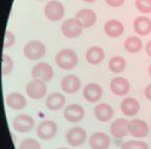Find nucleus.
Returning a JSON list of instances; mask_svg holds the SVG:
<instances>
[{
  "label": "nucleus",
  "instance_id": "nucleus-1",
  "mask_svg": "<svg viewBox=\"0 0 151 149\" xmlns=\"http://www.w3.org/2000/svg\"><path fill=\"white\" fill-rule=\"evenodd\" d=\"M56 64L58 67L63 70H71L78 65V55L73 49H61L57 52L55 57Z\"/></svg>",
  "mask_w": 151,
  "mask_h": 149
},
{
  "label": "nucleus",
  "instance_id": "nucleus-21",
  "mask_svg": "<svg viewBox=\"0 0 151 149\" xmlns=\"http://www.w3.org/2000/svg\"><path fill=\"white\" fill-rule=\"evenodd\" d=\"M5 102H6V105L9 109H12V110L15 111L22 110L27 104V101H26L25 97L21 93H18V92L9 93L6 96Z\"/></svg>",
  "mask_w": 151,
  "mask_h": 149
},
{
  "label": "nucleus",
  "instance_id": "nucleus-37",
  "mask_svg": "<svg viewBox=\"0 0 151 149\" xmlns=\"http://www.w3.org/2000/svg\"><path fill=\"white\" fill-rule=\"evenodd\" d=\"M57 149H69V148H66V147H60V148H57Z\"/></svg>",
  "mask_w": 151,
  "mask_h": 149
},
{
  "label": "nucleus",
  "instance_id": "nucleus-4",
  "mask_svg": "<svg viewBox=\"0 0 151 149\" xmlns=\"http://www.w3.org/2000/svg\"><path fill=\"white\" fill-rule=\"evenodd\" d=\"M25 91L29 98L39 100V99L45 97L47 93V87L45 82L40 79H33L26 84Z\"/></svg>",
  "mask_w": 151,
  "mask_h": 149
},
{
  "label": "nucleus",
  "instance_id": "nucleus-15",
  "mask_svg": "<svg viewBox=\"0 0 151 149\" xmlns=\"http://www.w3.org/2000/svg\"><path fill=\"white\" fill-rule=\"evenodd\" d=\"M110 133L116 139L125 138L129 133V121L124 118L114 120L110 126Z\"/></svg>",
  "mask_w": 151,
  "mask_h": 149
},
{
  "label": "nucleus",
  "instance_id": "nucleus-9",
  "mask_svg": "<svg viewBox=\"0 0 151 149\" xmlns=\"http://www.w3.org/2000/svg\"><path fill=\"white\" fill-rule=\"evenodd\" d=\"M35 126V120L33 117L26 114H20L13 120V128L18 133H28Z\"/></svg>",
  "mask_w": 151,
  "mask_h": 149
},
{
  "label": "nucleus",
  "instance_id": "nucleus-20",
  "mask_svg": "<svg viewBox=\"0 0 151 149\" xmlns=\"http://www.w3.org/2000/svg\"><path fill=\"white\" fill-rule=\"evenodd\" d=\"M66 99L65 96L63 94L59 93V92H52L50 95L47 96L46 100H45V104L46 107L50 111H59L63 109L65 105Z\"/></svg>",
  "mask_w": 151,
  "mask_h": 149
},
{
  "label": "nucleus",
  "instance_id": "nucleus-38",
  "mask_svg": "<svg viewBox=\"0 0 151 149\" xmlns=\"http://www.w3.org/2000/svg\"><path fill=\"white\" fill-rule=\"evenodd\" d=\"M38 1H43V0H38Z\"/></svg>",
  "mask_w": 151,
  "mask_h": 149
},
{
  "label": "nucleus",
  "instance_id": "nucleus-13",
  "mask_svg": "<svg viewBox=\"0 0 151 149\" xmlns=\"http://www.w3.org/2000/svg\"><path fill=\"white\" fill-rule=\"evenodd\" d=\"M83 28H89L97 22V14L90 9H80L75 17Z\"/></svg>",
  "mask_w": 151,
  "mask_h": 149
},
{
  "label": "nucleus",
  "instance_id": "nucleus-26",
  "mask_svg": "<svg viewBox=\"0 0 151 149\" xmlns=\"http://www.w3.org/2000/svg\"><path fill=\"white\" fill-rule=\"evenodd\" d=\"M109 70L112 73H121L125 70L126 68V60L123 56H112L109 60L108 63Z\"/></svg>",
  "mask_w": 151,
  "mask_h": 149
},
{
  "label": "nucleus",
  "instance_id": "nucleus-25",
  "mask_svg": "<svg viewBox=\"0 0 151 149\" xmlns=\"http://www.w3.org/2000/svg\"><path fill=\"white\" fill-rule=\"evenodd\" d=\"M124 48L129 53H137L143 49V42L139 37L131 35L124 41Z\"/></svg>",
  "mask_w": 151,
  "mask_h": 149
},
{
  "label": "nucleus",
  "instance_id": "nucleus-5",
  "mask_svg": "<svg viewBox=\"0 0 151 149\" xmlns=\"http://www.w3.org/2000/svg\"><path fill=\"white\" fill-rule=\"evenodd\" d=\"M66 142L68 143L70 146L73 147H78L83 145L86 142L87 139V133L83 127L80 126H76V127L70 128L65 136Z\"/></svg>",
  "mask_w": 151,
  "mask_h": 149
},
{
  "label": "nucleus",
  "instance_id": "nucleus-29",
  "mask_svg": "<svg viewBox=\"0 0 151 149\" xmlns=\"http://www.w3.org/2000/svg\"><path fill=\"white\" fill-rule=\"evenodd\" d=\"M135 7L142 14H150L151 0H135Z\"/></svg>",
  "mask_w": 151,
  "mask_h": 149
},
{
  "label": "nucleus",
  "instance_id": "nucleus-3",
  "mask_svg": "<svg viewBox=\"0 0 151 149\" xmlns=\"http://www.w3.org/2000/svg\"><path fill=\"white\" fill-rule=\"evenodd\" d=\"M64 14H65V9L61 1L50 0L44 6V15L50 21H59L64 17Z\"/></svg>",
  "mask_w": 151,
  "mask_h": 149
},
{
  "label": "nucleus",
  "instance_id": "nucleus-30",
  "mask_svg": "<svg viewBox=\"0 0 151 149\" xmlns=\"http://www.w3.org/2000/svg\"><path fill=\"white\" fill-rule=\"evenodd\" d=\"M18 149H41V145L35 139L27 138V139H25V140H23L20 143Z\"/></svg>",
  "mask_w": 151,
  "mask_h": 149
},
{
  "label": "nucleus",
  "instance_id": "nucleus-18",
  "mask_svg": "<svg viewBox=\"0 0 151 149\" xmlns=\"http://www.w3.org/2000/svg\"><path fill=\"white\" fill-rule=\"evenodd\" d=\"M141 105L137 99L133 97H126L121 102V111L125 116L133 117L139 113Z\"/></svg>",
  "mask_w": 151,
  "mask_h": 149
},
{
  "label": "nucleus",
  "instance_id": "nucleus-10",
  "mask_svg": "<svg viewBox=\"0 0 151 149\" xmlns=\"http://www.w3.org/2000/svg\"><path fill=\"white\" fill-rule=\"evenodd\" d=\"M63 116L66 121L70 122V123H77V122L83 120L85 116V111L80 104L71 103L64 109Z\"/></svg>",
  "mask_w": 151,
  "mask_h": 149
},
{
  "label": "nucleus",
  "instance_id": "nucleus-22",
  "mask_svg": "<svg viewBox=\"0 0 151 149\" xmlns=\"http://www.w3.org/2000/svg\"><path fill=\"white\" fill-rule=\"evenodd\" d=\"M133 31L141 37H146L151 33V20L148 17H137L133 21Z\"/></svg>",
  "mask_w": 151,
  "mask_h": 149
},
{
  "label": "nucleus",
  "instance_id": "nucleus-19",
  "mask_svg": "<svg viewBox=\"0 0 151 149\" xmlns=\"http://www.w3.org/2000/svg\"><path fill=\"white\" fill-rule=\"evenodd\" d=\"M104 31L110 38H119L124 33V25L118 19H110L104 24Z\"/></svg>",
  "mask_w": 151,
  "mask_h": 149
},
{
  "label": "nucleus",
  "instance_id": "nucleus-7",
  "mask_svg": "<svg viewBox=\"0 0 151 149\" xmlns=\"http://www.w3.org/2000/svg\"><path fill=\"white\" fill-rule=\"evenodd\" d=\"M61 31L65 38L68 39H75L81 35L83 31V27L76 18L67 19L62 23Z\"/></svg>",
  "mask_w": 151,
  "mask_h": 149
},
{
  "label": "nucleus",
  "instance_id": "nucleus-27",
  "mask_svg": "<svg viewBox=\"0 0 151 149\" xmlns=\"http://www.w3.org/2000/svg\"><path fill=\"white\" fill-rule=\"evenodd\" d=\"M14 68V61L7 54H3L2 55V75L3 76H7L9 73L13 71Z\"/></svg>",
  "mask_w": 151,
  "mask_h": 149
},
{
  "label": "nucleus",
  "instance_id": "nucleus-24",
  "mask_svg": "<svg viewBox=\"0 0 151 149\" xmlns=\"http://www.w3.org/2000/svg\"><path fill=\"white\" fill-rule=\"evenodd\" d=\"M105 57V52L100 46L89 47L86 51V61L91 65H99Z\"/></svg>",
  "mask_w": 151,
  "mask_h": 149
},
{
  "label": "nucleus",
  "instance_id": "nucleus-12",
  "mask_svg": "<svg viewBox=\"0 0 151 149\" xmlns=\"http://www.w3.org/2000/svg\"><path fill=\"white\" fill-rule=\"evenodd\" d=\"M103 96V89L99 84L90 82L84 87L83 90V97L88 102H97Z\"/></svg>",
  "mask_w": 151,
  "mask_h": 149
},
{
  "label": "nucleus",
  "instance_id": "nucleus-32",
  "mask_svg": "<svg viewBox=\"0 0 151 149\" xmlns=\"http://www.w3.org/2000/svg\"><path fill=\"white\" fill-rule=\"evenodd\" d=\"M105 2L111 7H120L124 4L125 0H105Z\"/></svg>",
  "mask_w": 151,
  "mask_h": 149
},
{
  "label": "nucleus",
  "instance_id": "nucleus-35",
  "mask_svg": "<svg viewBox=\"0 0 151 149\" xmlns=\"http://www.w3.org/2000/svg\"><path fill=\"white\" fill-rule=\"evenodd\" d=\"M83 1H85V2H87V3H93V2H96L97 0H83Z\"/></svg>",
  "mask_w": 151,
  "mask_h": 149
},
{
  "label": "nucleus",
  "instance_id": "nucleus-16",
  "mask_svg": "<svg viewBox=\"0 0 151 149\" xmlns=\"http://www.w3.org/2000/svg\"><path fill=\"white\" fill-rule=\"evenodd\" d=\"M81 80L77 75H66L61 80V89L67 94H75L80 90Z\"/></svg>",
  "mask_w": 151,
  "mask_h": 149
},
{
  "label": "nucleus",
  "instance_id": "nucleus-31",
  "mask_svg": "<svg viewBox=\"0 0 151 149\" xmlns=\"http://www.w3.org/2000/svg\"><path fill=\"white\" fill-rule=\"evenodd\" d=\"M16 42V37L13 33V31H5V35H4V42H3V48L7 49L9 47H12L13 45Z\"/></svg>",
  "mask_w": 151,
  "mask_h": 149
},
{
  "label": "nucleus",
  "instance_id": "nucleus-34",
  "mask_svg": "<svg viewBox=\"0 0 151 149\" xmlns=\"http://www.w3.org/2000/svg\"><path fill=\"white\" fill-rule=\"evenodd\" d=\"M146 52H147V54H148L149 57H151V40L147 43V45H146Z\"/></svg>",
  "mask_w": 151,
  "mask_h": 149
},
{
  "label": "nucleus",
  "instance_id": "nucleus-14",
  "mask_svg": "<svg viewBox=\"0 0 151 149\" xmlns=\"http://www.w3.org/2000/svg\"><path fill=\"white\" fill-rule=\"evenodd\" d=\"M129 133L135 138H145L149 133V126L142 119H132L129 121Z\"/></svg>",
  "mask_w": 151,
  "mask_h": 149
},
{
  "label": "nucleus",
  "instance_id": "nucleus-33",
  "mask_svg": "<svg viewBox=\"0 0 151 149\" xmlns=\"http://www.w3.org/2000/svg\"><path fill=\"white\" fill-rule=\"evenodd\" d=\"M145 96L149 101H151V84H148L145 89Z\"/></svg>",
  "mask_w": 151,
  "mask_h": 149
},
{
  "label": "nucleus",
  "instance_id": "nucleus-6",
  "mask_svg": "<svg viewBox=\"0 0 151 149\" xmlns=\"http://www.w3.org/2000/svg\"><path fill=\"white\" fill-rule=\"evenodd\" d=\"M32 77L33 79H40L46 82L52 80L54 77L52 67L47 63H38L32 69Z\"/></svg>",
  "mask_w": 151,
  "mask_h": 149
},
{
  "label": "nucleus",
  "instance_id": "nucleus-23",
  "mask_svg": "<svg viewBox=\"0 0 151 149\" xmlns=\"http://www.w3.org/2000/svg\"><path fill=\"white\" fill-rule=\"evenodd\" d=\"M93 114L100 122H108L113 117V109L108 103H100L96 105Z\"/></svg>",
  "mask_w": 151,
  "mask_h": 149
},
{
  "label": "nucleus",
  "instance_id": "nucleus-11",
  "mask_svg": "<svg viewBox=\"0 0 151 149\" xmlns=\"http://www.w3.org/2000/svg\"><path fill=\"white\" fill-rule=\"evenodd\" d=\"M110 138L103 131H97L89 138V146L91 149H108L110 147Z\"/></svg>",
  "mask_w": 151,
  "mask_h": 149
},
{
  "label": "nucleus",
  "instance_id": "nucleus-2",
  "mask_svg": "<svg viewBox=\"0 0 151 149\" xmlns=\"http://www.w3.org/2000/svg\"><path fill=\"white\" fill-rule=\"evenodd\" d=\"M46 53V48L45 45L40 41L34 40L27 42L23 47V54L26 58L31 61H37L40 60Z\"/></svg>",
  "mask_w": 151,
  "mask_h": 149
},
{
  "label": "nucleus",
  "instance_id": "nucleus-36",
  "mask_svg": "<svg viewBox=\"0 0 151 149\" xmlns=\"http://www.w3.org/2000/svg\"><path fill=\"white\" fill-rule=\"evenodd\" d=\"M148 73H149V75H150V77H151V64H150V66H149V68H148Z\"/></svg>",
  "mask_w": 151,
  "mask_h": 149
},
{
  "label": "nucleus",
  "instance_id": "nucleus-28",
  "mask_svg": "<svg viewBox=\"0 0 151 149\" xmlns=\"http://www.w3.org/2000/svg\"><path fill=\"white\" fill-rule=\"evenodd\" d=\"M121 149H149V146L143 141H127L123 143Z\"/></svg>",
  "mask_w": 151,
  "mask_h": 149
},
{
  "label": "nucleus",
  "instance_id": "nucleus-17",
  "mask_svg": "<svg viewBox=\"0 0 151 149\" xmlns=\"http://www.w3.org/2000/svg\"><path fill=\"white\" fill-rule=\"evenodd\" d=\"M130 90V84L125 77H114L110 82V91L116 96H125Z\"/></svg>",
  "mask_w": 151,
  "mask_h": 149
},
{
  "label": "nucleus",
  "instance_id": "nucleus-8",
  "mask_svg": "<svg viewBox=\"0 0 151 149\" xmlns=\"http://www.w3.org/2000/svg\"><path fill=\"white\" fill-rule=\"evenodd\" d=\"M58 131V126L56 122L52 120H45L40 122V124L37 126V136L41 140H52V138L57 135Z\"/></svg>",
  "mask_w": 151,
  "mask_h": 149
}]
</instances>
